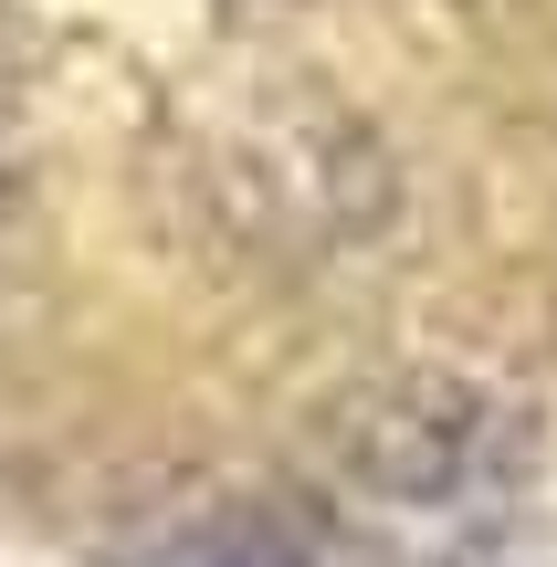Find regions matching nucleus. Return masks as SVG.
I'll return each instance as SVG.
<instances>
[{
	"label": "nucleus",
	"mask_w": 557,
	"mask_h": 567,
	"mask_svg": "<svg viewBox=\"0 0 557 567\" xmlns=\"http://www.w3.org/2000/svg\"><path fill=\"white\" fill-rule=\"evenodd\" d=\"M453 567H557V526H537V515H516L505 536H484V547H463Z\"/></svg>",
	"instance_id": "obj_3"
},
{
	"label": "nucleus",
	"mask_w": 557,
	"mask_h": 567,
	"mask_svg": "<svg viewBox=\"0 0 557 567\" xmlns=\"http://www.w3.org/2000/svg\"><path fill=\"white\" fill-rule=\"evenodd\" d=\"M537 484V421L484 379H390L327 421V494L390 547L453 567L463 547L505 536Z\"/></svg>",
	"instance_id": "obj_1"
},
{
	"label": "nucleus",
	"mask_w": 557,
	"mask_h": 567,
	"mask_svg": "<svg viewBox=\"0 0 557 567\" xmlns=\"http://www.w3.org/2000/svg\"><path fill=\"white\" fill-rule=\"evenodd\" d=\"M126 567H306V547H295L274 515H179V526H158Z\"/></svg>",
	"instance_id": "obj_2"
}]
</instances>
